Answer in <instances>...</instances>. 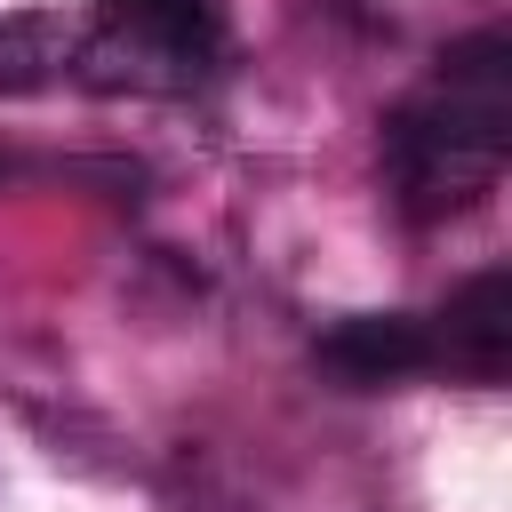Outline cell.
I'll return each instance as SVG.
<instances>
[{"instance_id":"cell-1","label":"cell","mask_w":512,"mask_h":512,"mask_svg":"<svg viewBox=\"0 0 512 512\" xmlns=\"http://www.w3.org/2000/svg\"><path fill=\"white\" fill-rule=\"evenodd\" d=\"M512 152V40L472 32L440 56L432 88L384 120V168L416 224L472 208Z\"/></svg>"},{"instance_id":"cell-2","label":"cell","mask_w":512,"mask_h":512,"mask_svg":"<svg viewBox=\"0 0 512 512\" xmlns=\"http://www.w3.org/2000/svg\"><path fill=\"white\" fill-rule=\"evenodd\" d=\"M432 352H440L448 368L480 376V384H496V376L512 368V272H504V264L472 272V280L448 296V312H440V328H432Z\"/></svg>"},{"instance_id":"cell-3","label":"cell","mask_w":512,"mask_h":512,"mask_svg":"<svg viewBox=\"0 0 512 512\" xmlns=\"http://www.w3.org/2000/svg\"><path fill=\"white\" fill-rule=\"evenodd\" d=\"M312 352H320V368H336L344 384H392V376H416V368L440 360V352H432V328L408 320V312H352V320H336Z\"/></svg>"},{"instance_id":"cell-4","label":"cell","mask_w":512,"mask_h":512,"mask_svg":"<svg viewBox=\"0 0 512 512\" xmlns=\"http://www.w3.org/2000/svg\"><path fill=\"white\" fill-rule=\"evenodd\" d=\"M120 24H136L160 56H184V64H208L216 56V0H104Z\"/></svg>"},{"instance_id":"cell-5","label":"cell","mask_w":512,"mask_h":512,"mask_svg":"<svg viewBox=\"0 0 512 512\" xmlns=\"http://www.w3.org/2000/svg\"><path fill=\"white\" fill-rule=\"evenodd\" d=\"M64 64V32L48 16H8L0 24V88H40Z\"/></svg>"},{"instance_id":"cell-6","label":"cell","mask_w":512,"mask_h":512,"mask_svg":"<svg viewBox=\"0 0 512 512\" xmlns=\"http://www.w3.org/2000/svg\"><path fill=\"white\" fill-rule=\"evenodd\" d=\"M0 176H8V168H0Z\"/></svg>"}]
</instances>
